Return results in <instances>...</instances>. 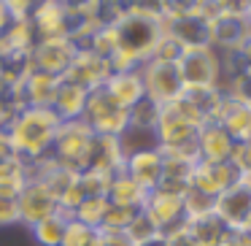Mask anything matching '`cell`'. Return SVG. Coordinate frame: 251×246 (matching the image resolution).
<instances>
[{"instance_id": "cell-7", "label": "cell", "mask_w": 251, "mask_h": 246, "mask_svg": "<svg viewBox=\"0 0 251 246\" xmlns=\"http://www.w3.org/2000/svg\"><path fill=\"white\" fill-rule=\"evenodd\" d=\"M143 214L157 224V230L162 235L173 233V230L186 224L184 195L173 192V190H165V187H157V190L149 192L146 203H143Z\"/></svg>"}, {"instance_id": "cell-25", "label": "cell", "mask_w": 251, "mask_h": 246, "mask_svg": "<svg viewBox=\"0 0 251 246\" xmlns=\"http://www.w3.org/2000/svg\"><path fill=\"white\" fill-rule=\"evenodd\" d=\"M116 173H108V170H100V168H87L78 173V181H81V190L87 197H108L111 190V181H114Z\"/></svg>"}, {"instance_id": "cell-27", "label": "cell", "mask_w": 251, "mask_h": 246, "mask_svg": "<svg viewBox=\"0 0 251 246\" xmlns=\"http://www.w3.org/2000/svg\"><path fill=\"white\" fill-rule=\"evenodd\" d=\"M213 206H216V197L202 195V192L192 190V187L184 192V211H186V219L208 217V214H213Z\"/></svg>"}, {"instance_id": "cell-6", "label": "cell", "mask_w": 251, "mask_h": 246, "mask_svg": "<svg viewBox=\"0 0 251 246\" xmlns=\"http://www.w3.org/2000/svg\"><path fill=\"white\" fill-rule=\"evenodd\" d=\"M81 119L89 125V130L95 136L119 138L130 127V111L116 106L103 89H95V92H89V100H87V109H84Z\"/></svg>"}, {"instance_id": "cell-1", "label": "cell", "mask_w": 251, "mask_h": 246, "mask_svg": "<svg viewBox=\"0 0 251 246\" xmlns=\"http://www.w3.org/2000/svg\"><path fill=\"white\" fill-rule=\"evenodd\" d=\"M119 49L111 57L114 71H141L143 62L151 60V52L162 35V3H132L116 22Z\"/></svg>"}, {"instance_id": "cell-22", "label": "cell", "mask_w": 251, "mask_h": 246, "mask_svg": "<svg viewBox=\"0 0 251 246\" xmlns=\"http://www.w3.org/2000/svg\"><path fill=\"white\" fill-rule=\"evenodd\" d=\"M119 143H122V149H125V157L138 154V152H149V149H159V141H157L154 127L132 125V122H130V127L119 136Z\"/></svg>"}, {"instance_id": "cell-15", "label": "cell", "mask_w": 251, "mask_h": 246, "mask_svg": "<svg viewBox=\"0 0 251 246\" xmlns=\"http://www.w3.org/2000/svg\"><path fill=\"white\" fill-rule=\"evenodd\" d=\"M162 170H165V157L159 149H149V152L130 154L125 163V173L130 176L135 184H141L146 192L157 190L162 184Z\"/></svg>"}, {"instance_id": "cell-14", "label": "cell", "mask_w": 251, "mask_h": 246, "mask_svg": "<svg viewBox=\"0 0 251 246\" xmlns=\"http://www.w3.org/2000/svg\"><path fill=\"white\" fill-rule=\"evenodd\" d=\"M195 143H197V157L205 160V163H229L235 149L232 136L216 122H205L197 130Z\"/></svg>"}, {"instance_id": "cell-42", "label": "cell", "mask_w": 251, "mask_h": 246, "mask_svg": "<svg viewBox=\"0 0 251 246\" xmlns=\"http://www.w3.org/2000/svg\"><path fill=\"white\" fill-rule=\"evenodd\" d=\"M246 181H249V184H251V179H246Z\"/></svg>"}, {"instance_id": "cell-33", "label": "cell", "mask_w": 251, "mask_h": 246, "mask_svg": "<svg viewBox=\"0 0 251 246\" xmlns=\"http://www.w3.org/2000/svg\"><path fill=\"white\" fill-rule=\"evenodd\" d=\"M19 222V203L14 197H0V227Z\"/></svg>"}, {"instance_id": "cell-29", "label": "cell", "mask_w": 251, "mask_h": 246, "mask_svg": "<svg viewBox=\"0 0 251 246\" xmlns=\"http://www.w3.org/2000/svg\"><path fill=\"white\" fill-rule=\"evenodd\" d=\"M181 55H184V46H181L170 33L162 30V35H159L157 46H154V52H151V60L154 62H178Z\"/></svg>"}, {"instance_id": "cell-3", "label": "cell", "mask_w": 251, "mask_h": 246, "mask_svg": "<svg viewBox=\"0 0 251 246\" xmlns=\"http://www.w3.org/2000/svg\"><path fill=\"white\" fill-rule=\"evenodd\" d=\"M178 71L184 79L186 92H202V89H222L224 60L222 52L213 46H186L178 60Z\"/></svg>"}, {"instance_id": "cell-18", "label": "cell", "mask_w": 251, "mask_h": 246, "mask_svg": "<svg viewBox=\"0 0 251 246\" xmlns=\"http://www.w3.org/2000/svg\"><path fill=\"white\" fill-rule=\"evenodd\" d=\"M125 163H127V157H125V149H122L119 138H111V136L95 138L89 168H100V170H108V173H122Z\"/></svg>"}, {"instance_id": "cell-12", "label": "cell", "mask_w": 251, "mask_h": 246, "mask_svg": "<svg viewBox=\"0 0 251 246\" xmlns=\"http://www.w3.org/2000/svg\"><path fill=\"white\" fill-rule=\"evenodd\" d=\"M238 181H240V176L229 163H205V160H197L189 176L192 190L202 192V195H211V197H219L224 190H229Z\"/></svg>"}, {"instance_id": "cell-11", "label": "cell", "mask_w": 251, "mask_h": 246, "mask_svg": "<svg viewBox=\"0 0 251 246\" xmlns=\"http://www.w3.org/2000/svg\"><path fill=\"white\" fill-rule=\"evenodd\" d=\"M17 203H19V222L27 224V227H35L38 222H44V219L54 217L60 211V200L51 192V187L44 184V181H30L27 190L17 197Z\"/></svg>"}, {"instance_id": "cell-31", "label": "cell", "mask_w": 251, "mask_h": 246, "mask_svg": "<svg viewBox=\"0 0 251 246\" xmlns=\"http://www.w3.org/2000/svg\"><path fill=\"white\" fill-rule=\"evenodd\" d=\"M157 116H159V106L151 103L149 98H143L141 103L130 111V122L132 125H143V127H154L157 125Z\"/></svg>"}, {"instance_id": "cell-38", "label": "cell", "mask_w": 251, "mask_h": 246, "mask_svg": "<svg viewBox=\"0 0 251 246\" xmlns=\"http://www.w3.org/2000/svg\"><path fill=\"white\" fill-rule=\"evenodd\" d=\"M8 25H11V14H8V6H6V3H0V35L8 30Z\"/></svg>"}, {"instance_id": "cell-36", "label": "cell", "mask_w": 251, "mask_h": 246, "mask_svg": "<svg viewBox=\"0 0 251 246\" xmlns=\"http://www.w3.org/2000/svg\"><path fill=\"white\" fill-rule=\"evenodd\" d=\"M165 246H197V244L192 241V235L186 233V227H178V230L165 235Z\"/></svg>"}, {"instance_id": "cell-4", "label": "cell", "mask_w": 251, "mask_h": 246, "mask_svg": "<svg viewBox=\"0 0 251 246\" xmlns=\"http://www.w3.org/2000/svg\"><path fill=\"white\" fill-rule=\"evenodd\" d=\"M95 133L89 130V125L84 119L76 122H62L60 133L54 138V146H51V157L57 165L68 170H81L89 168V160H92V146H95Z\"/></svg>"}, {"instance_id": "cell-23", "label": "cell", "mask_w": 251, "mask_h": 246, "mask_svg": "<svg viewBox=\"0 0 251 246\" xmlns=\"http://www.w3.org/2000/svg\"><path fill=\"white\" fill-rule=\"evenodd\" d=\"M108 208H111V203H108V197H103V195L100 197H84L76 206V211H73V222H81V224H87V227L100 230L105 222V217H108Z\"/></svg>"}, {"instance_id": "cell-17", "label": "cell", "mask_w": 251, "mask_h": 246, "mask_svg": "<svg viewBox=\"0 0 251 246\" xmlns=\"http://www.w3.org/2000/svg\"><path fill=\"white\" fill-rule=\"evenodd\" d=\"M87 100H89V89H84L81 84H76V82L60 79V87H57L51 111H54L62 122H76V119L84 116Z\"/></svg>"}, {"instance_id": "cell-28", "label": "cell", "mask_w": 251, "mask_h": 246, "mask_svg": "<svg viewBox=\"0 0 251 246\" xmlns=\"http://www.w3.org/2000/svg\"><path fill=\"white\" fill-rule=\"evenodd\" d=\"M125 233H127V238H130L132 244H143V241H151L154 235H162V233L157 230V224H154L151 219L143 214V208L135 214V219L130 222V227H127Z\"/></svg>"}, {"instance_id": "cell-24", "label": "cell", "mask_w": 251, "mask_h": 246, "mask_svg": "<svg viewBox=\"0 0 251 246\" xmlns=\"http://www.w3.org/2000/svg\"><path fill=\"white\" fill-rule=\"evenodd\" d=\"M68 222H71V219H65L60 211H57L54 217L44 219V222H38L35 227H30V230H33L35 241H38L41 246H60V244H62V238H65V227H68Z\"/></svg>"}, {"instance_id": "cell-35", "label": "cell", "mask_w": 251, "mask_h": 246, "mask_svg": "<svg viewBox=\"0 0 251 246\" xmlns=\"http://www.w3.org/2000/svg\"><path fill=\"white\" fill-rule=\"evenodd\" d=\"M100 235H103V246H135L127 238V233H119V230H100Z\"/></svg>"}, {"instance_id": "cell-40", "label": "cell", "mask_w": 251, "mask_h": 246, "mask_svg": "<svg viewBox=\"0 0 251 246\" xmlns=\"http://www.w3.org/2000/svg\"><path fill=\"white\" fill-rule=\"evenodd\" d=\"M246 30H249V41H251V3H246Z\"/></svg>"}, {"instance_id": "cell-26", "label": "cell", "mask_w": 251, "mask_h": 246, "mask_svg": "<svg viewBox=\"0 0 251 246\" xmlns=\"http://www.w3.org/2000/svg\"><path fill=\"white\" fill-rule=\"evenodd\" d=\"M60 246H103V235H100V230L87 227V224L71 219L65 227V238H62Z\"/></svg>"}, {"instance_id": "cell-5", "label": "cell", "mask_w": 251, "mask_h": 246, "mask_svg": "<svg viewBox=\"0 0 251 246\" xmlns=\"http://www.w3.org/2000/svg\"><path fill=\"white\" fill-rule=\"evenodd\" d=\"M141 79H143V92L151 103H157L159 109L173 100H178L186 92L184 79H181L178 62H143L141 65Z\"/></svg>"}, {"instance_id": "cell-39", "label": "cell", "mask_w": 251, "mask_h": 246, "mask_svg": "<svg viewBox=\"0 0 251 246\" xmlns=\"http://www.w3.org/2000/svg\"><path fill=\"white\" fill-rule=\"evenodd\" d=\"M135 246H165V235H154L151 241H143V244H135Z\"/></svg>"}, {"instance_id": "cell-34", "label": "cell", "mask_w": 251, "mask_h": 246, "mask_svg": "<svg viewBox=\"0 0 251 246\" xmlns=\"http://www.w3.org/2000/svg\"><path fill=\"white\" fill-rule=\"evenodd\" d=\"M219 246H251V235L243 227H227Z\"/></svg>"}, {"instance_id": "cell-2", "label": "cell", "mask_w": 251, "mask_h": 246, "mask_svg": "<svg viewBox=\"0 0 251 246\" xmlns=\"http://www.w3.org/2000/svg\"><path fill=\"white\" fill-rule=\"evenodd\" d=\"M60 125H62V119L51 109H30L27 106V109H19L11 116V122L6 127V136H8L14 154L19 160L33 163V160L51 154Z\"/></svg>"}, {"instance_id": "cell-32", "label": "cell", "mask_w": 251, "mask_h": 246, "mask_svg": "<svg viewBox=\"0 0 251 246\" xmlns=\"http://www.w3.org/2000/svg\"><path fill=\"white\" fill-rule=\"evenodd\" d=\"M138 211H132V208H119V206H111L108 208V217H105L103 227L100 230H119V233H125L127 227H130V222L135 219Z\"/></svg>"}, {"instance_id": "cell-21", "label": "cell", "mask_w": 251, "mask_h": 246, "mask_svg": "<svg viewBox=\"0 0 251 246\" xmlns=\"http://www.w3.org/2000/svg\"><path fill=\"white\" fill-rule=\"evenodd\" d=\"M186 233L192 235L197 246H219L227 233V224L216 217V214H208V217H197V219H186Z\"/></svg>"}, {"instance_id": "cell-10", "label": "cell", "mask_w": 251, "mask_h": 246, "mask_svg": "<svg viewBox=\"0 0 251 246\" xmlns=\"http://www.w3.org/2000/svg\"><path fill=\"white\" fill-rule=\"evenodd\" d=\"M30 25L35 30V38H71L73 35V17L68 3H35L30 14Z\"/></svg>"}, {"instance_id": "cell-9", "label": "cell", "mask_w": 251, "mask_h": 246, "mask_svg": "<svg viewBox=\"0 0 251 246\" xmlns=\"http://www.w3.org/2000/svg\"><path fill=\"white\" fill-rule=\"evenodd\" d=\"M111 73H114V65H111L108 57L98 55V52H92V49H78L76 57H73V62H71V68H68V73L62 79L76 82V84H81L84 89L95 92V89L105 87Z\"/></svg>"}, {"instance_id": "cell-37", "label": "cell", "mask_w": 251, "mask_h": 246, "mask_svg": "<svg viewBox=\"0 0 251 246\" xmlns=\"http://www.w3.org/2000/svg\"><path fill=\"white\" fill-rule=\"evenodd\" d=\"M11 157H17V154H14L11 143H8L6 130H0V163H6V160H11Z\"/></svg>"}, {"instance_id": "cell-13", "label": "cell", "mask_w": 251, "mask_h": 246, "mask_svg": "<svg viewBox=\"0 0 251 246\" xmlns=\"http://www.w3.org/2000/svg\"><path fill=\"white\" fill-rule=\"evenodd\" d=\"M213 214H216L227 227H243L249 214H251V184L249 181L240 179L238 184L224 190L222 195L216 197Z\"/></svg>"}, {"instance_id": "cell-20", "label": "cell", "mask_w": 251, "mask_h": 246, "mask_svg": "<svg viewBox=\"0 0 251 246\" xmlns=\"http://www.w3.org/2000/svg\"><path fill=\"white\" fill-rule=\"evenodd\" d=\"M30 184V170L27 163L19 157H11L0 163V197H14L17 200Z\"/></svg>"}, {"instance_id": "cell-8", "label": "cell", "mask_w": 251, "mask_h": 246, "mask_svg": "<svg viewBox=\"0 0 251 246\" xmlns=\"http://www.w3.org/2000/svg\"><path fill=\"white\" fill-rule=\"evenodd\" d=\"M78 46L73 44V38H44L35 41L33 52H30V65L33 71L49 73V76L62 79L71 68L73 57H76Z\"/></svg>"}, {"instance_id": "cell-30", "label": "cell", "mask_w": 251, "mask_h": 246, "mask_svg": "<svg viewBox=\"0 0 251 246\" xmlns=\"http://www.w3.org/2000/svg\"><path fill=\"white\" fill-rule=\"evenodd\" d=\"M229 165L238 170L240 179H251V138H249V141L235 143L232 157H229Z\"/></svg>"}, {"instance_id": "cell-41", "label": "cell", "mask_w": 251, "mask_h": 246, "mask_svg": "<svg viewBox=\"0 0 251 246\" xmlns=\"http://www.w3.org/2000/svg\"><path fill=\"white\" fill-rule=\"evenodd\" d=\"M243 230H246V233H249V235H251V214H249V219H246V224H243Z\"/></svg>"}, {"instance_id": "cell-16", "label": "cell", "mask_w": 251, "mask_h": 246, "mask_svg": "<svg viewBox=\"0 0 251 246\" xmlns=\"http://www.w3.org/2000/svg\"><path fill=\"white\" fill-rule=\"evenodd\" d=\"M103 92L108 95L116 106H122V109H127V111H132L143 98H146L141 71H114L111 79L105 82Z\"/></svg>"}, {"instance_id": "cell-19", "label": "cell", "mask_w": 251, "mask_h": 246, "mask_svg": "<svg viewBox=\"0 0 251 246\" xmlns=\"http://www.w3.org/2000/svg\"><path fill=\"white\" fill-rule=\"evenodd\" d=\"M149 192L143 190L141 184L130 179V176L122 170V173L114 176L111 181V190H108V203L111 206H119V208H132V211H141L143 203H146Z\"/></svg>"}]
</instances>
